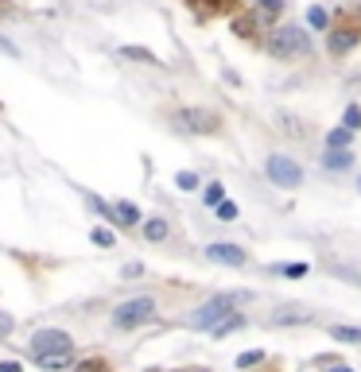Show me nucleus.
Masks as SVG:
<instances>
[{"mask_svg":"<svg viewBox=\"0 0 361 372\" xmlns=\"http://www.w3.org/2000/svg\"><path fill=\"white\" fill-rule=\"evenodd\" d=\"M307 31L295 28V23H284V28H272L268 31V55L272 59H295V55H307Z\"/></svg>","mask_w":361,"mask_h":372,"instance_id":"f257e3e1","label":"nucleus"},{"mask_svg":"<svg viewBox=\"0 0 361 372\" xmlns=\"http://www.w3.org/2000/svg\"><path fill=\"white\" fill-rule=\"evenodd\" d=\"M152 318H155V299L152 295H136V299L121 303V307L113 310V326L117 329H136V326H144V322H152Z\"/></svg>","mask_w":361,"mask_h":372,"instance_id":"f03ea898","label":"nucleus"},{"mask_svg":"<svg viewBox=\"0 0 361 372\" xmlns=\"http://www.w3.org/2000/svg\"><path fill=\"white\" fill-rule=\"evenodd\" d=\"M265 171H268V179H272L276 186H284V190H291V186H299L303 183V167L291 159V155H284V152H272L265 159Z\"/></svg>","mask_w":361,"mask_h":372,"instance_id":"7ed1b4c3","label":"nucleus"},{"mask_svg":"<svg viewBox=\"0 0 361 372\" xmlns=\"http://www.w3.org/2000/svg\"><path fill=\"white\" fill-rule=\"evenodd\" d=\"M31 357H51V353H70L74 349V342H70V334L67 329H35L31 334Z\"/></svg>","mask_w":361,"mask_h":372,"instance_id":"20e7f679","label":"nucleus"},{"mask_svg":"<svg viewBox=\"0 0 361 372\" xmlns=\"http://www.w3.org/2000/svg\"><path fill=\"white\" fill-rule=\"evenodd\" d=\"M175 124L183 132H199V136H210V132L221 128V117L210 109H179L175 113Z\"/></svg>","mask_w":361,"mask_h":372,"instance_id":"39448f33","label":"nucleus"},{"mask_svg":"<svg viewBox=\"0 0 361 372\" xmlns=\"http://www.w3.org/2000/svg\"><path fill=\"white\" fill-rule=\"evenodd\" d=\"M229 310H233V307H229L226 295H214L210 303H202V307L191 314V329H210V326L221 318V314H229Z\"/></svg>","mask_w":361,"mask_h":372,"instance_id":"423d86ee","label":"nucleus"},{"mask_svg":"<svg viewBox=\"0 0 361 372\" xmlns=\"http://www.w3.org/2000/svg\"><path fill=\"white\" fill-rule=\"evenodd\" d=\"M206 260L214 264H229V268H241V264H249V252H245L241 244H206Z\"/></svg>","mask_w":361,"mask_h":372,"instance_id":"0eeeda50","label":"nucleus"},{"mask_svg":"<svg viewBox=\"0 0 361 372\" xmlns=\"http://www.w3.org/2000/svg\"><path fill=\"white\" fill-rule=\"evenodd\" d=\"M307 322H315L307 307H280L272 314V326H307Z\"/></svg>","mask_w":361,"mask_h":372,"instance_id":"6e6552de","label":"nucleus"},{"mask_svg":"<svg viewBox=\"0 0 361 372\" xmlns=\"http://www.w3.org/2000/svg\"><path fill=\"white\" fill-rule=\"evenodd\" d=\"M354 43H357V31H350V28H334V31H331V39H326V51H331L334 59H342V55H346Z\"/></svg>","mask_w":361,"mask_h":372,"instance_id":"1a4fd4ad","label":"nucleus"},{"mask_svg":"<svg viewBox=\"0 0 361 372\" xmlns=\"http://www.w3.org/2000/svg\"><path fill=\"white\" fill-rule=\"evenodd\" d=\"M323 167L326 171H350L354 167V152H350V147H326Z\"/></svg>","mask_w":361,"mask_h":372,"instance_id":"9d476101","label":"nucleus"},{"mask_svg":"<svg viewBox=\"0 0 361 372\" xmlns=\"http://www.w3.org/2000/svg\"><path fill=\"white\" fill-rule=\"evenodd\" d=\"M144 237H148L152 244H160V241H167V237H171V225H167L163 218H148V221H144Z\"/></svg>","mask_w":361,"mask_h":372,"instance_id":"9b49d317","label":"nucleus"},{"mask_svg":"<svg viewBox=\"0 0 361 372\" xmlns=\"http://www.w3.org/2000/svg\"><path fill=\"white\" fill-rule=\"evenodd\" d=\"M245 326V314H221V318L214 322V337H226V334H233V329H241Z\"/></svg>","mask_w":361,"mask_h":372,"instance_id":"f8f14e48","label":"nucleus"},{"mask_svg":"<svg viewBox=\"0 0 361 372\" xmlns=\"http://www.w3.org/2000/svg\"><path fill=\"white\" fill-rule=\"evenodd\" d=\"M113 213H117V225H136V221H140V210H136L133 202H117Z\"/></svg>","mask_w":361,"mask_h":372,"instance_id":"ddd939ff","label":"nucleus"},{"mask_svg":"<svg viewBox=\"0 0 361 372\" xmlns=\"http://www.w3.org/2000/svg\"><path fill=\"white\" fill-rule=\"evenodd\" d=\"M331 337L346 345H361V326H331Z\"/></svg>","mask_w":361,"mask_h":372,"instance_id":"4468645a","label":"nucleus"},{"mask_svg":"<svg viewBox=\"0 0 361 372\" xmlns=\"http://www.w3.org/2000/svg\"><path fill=\"white\" fill-rule=\"evenodd\" d=\"M121 55H125V59H140V62H148V66H160V59H155L152 51H148V47H121Z\"/></svg>","mask_w":361,"mask_h":372,"instance_id":"2eb2a0df","label":"nucleus"},{"mask_svg":"<svg viewBox=\"0 0 361 372\" xmlns=\"http://www.w3.org/2000/svg\"><path fill=\"white\" fill-rule=\"evenodd\" d=\"M350 140H354L350 128H331L326 132V147H350Z\"/></svg>","mask_w":361,"mask_h":372,"instance_id":"dca6fc26","label":"nucleus"},{"mask_svg":"<svg viewBox=\"0 0 361 372\" xmlns=\"http://www.w3.org/2000/svg\"><path fill=\"white\" fill-rule=\"evenodd\" d=\"M342 128H350V132L361 128V105H354V101L346 105V113H342Z\"/></svg>","mask_w":361,"mask_h":372,"instance_id":"f3484780","label":"nucleus"},{"mask_svg":"<svg viewBox=\"0 0 361 372\" xmlns=\"http://www.w3.org/2000/svg\"><path fill=\"white\" fill-rule=\"evenodd\" d=\"M260 361H265V353H260V349H245V353H241V357H237V361H233V365H237V368H241V372H245V368H257V365H260Z\"/></svg>","mask_w":361,"mask_h":372,"instance_id":"a211bd4d","label":"nucleus"},{"mask_svg":"<svg viewBox=\"0 0 361 372\" xmlns=\"http://www.w3.org/2000/svg\"><path fill=\"white\" fill-rule=\"evenodd\" d=\"M272 271L276 276H291V279H299V276H307V264H272Z\"/></svg>","mask_w":361,"mask_h":372,"instance_id":"6ab92c4d","label":"nucleus"},{"mask_svg":"<svg viewBox=\"0 0 361 372\" xmlns=\"http://www.w3.org/2000/svg\"><path fill=\"white\" fill-rule=\"evenodd\" d=\"M175 186L179 190H199L202 183H199V175H194V171H175Z\"/></svg>","mask_w":361,"mask_h":372,"instance_id":"aec40b11","label":"nucleus"},{"mask_svg":"<svg viewBox=\"0 0 361 372\" xmlns=\"http://www.w3.org/2000/svg\"><path fill=\"white\" fill-rule=\"evenodd\" d=\"M70 353H51V357H39V368H67Z\"/></svg>","mask_w":361,"mask_h":372,"instance_id":"412c9836","label":"nucleus"},{"mask_svg":"<svg viewBox=\"0 0 361 372\" xmlns=\"http://www.w3.org/2000/svg\"><path fill=\"white\" fill-rule=\"evenodd\" d=\"M89 241H94L97 248H113V244H117V237H113L109 229H101V225H97L94 233H89Z\"/></svg>","mask_w":361,"mask_h":372,"instance_id":"4be33fe9","label":"nucleus"},{"mask_svg":"<svg viewBox=\"0 0 361 372\" xmlns=\"http://www.w3.org/2000/svg\"><path fill=\"white\" fill-rule=\"evenodd\" d=\"M214 210H218V221H237V202H229V198H221Z\"/></svg>","mask_w":361,"mask_h":372,"instance_id":"5701e85b","label":"nucleus"},{"mask_svg":"<svg viewBox=\"0 0 361 372\" xmlns=\"http://www.w3.org/2000/svg\"><path fill=\"white\" fill-rule=\"evenodd\" d=\"M202 198H206V205H218L221 198H226V186H221V183H210L206 190H202Z\"/></svg>","mask_w":361,"mask_h":372,"instance_id":"b1692460","label":"nucleus"},{"mask_svg":"<svg viewBox=\"0 0 361 372\" xmlns=\"http://www.w3.org/2000/svg\"><path fill=\"white\" fill-rule=\"evenodd\" d=\"M74 372H109V365H105L101 357H89V361H78V368Z\"/></svg>","mask_w":361,"mask_h":372,"instance_id":"393cba45","label":"nucleus"},{"mask_svg":"<svg viewBox=\"0 0 361 372\" xmlns=\"http://www.w3.org/2000/svg\"><path fill=\"white\" fill-rule=\"evenodd\" d=\"M326 20H331V16H326V8H311V12H307V23H311V28H318V31L326 28Z\"/></svg>","mask_w":361,"mask_h":372,"instance_id":"a878e982","label":"nucleus"},{"mask_svg":"<svg viewBox=\"0 0 361 372\" xmlns=\"http://www.w3.org/2000/svg\"><path fill=\"white\" fill-rule=\"evenodd\" d=\"M12 326H16V322H12V314H8V310H0V342H4L8 334H12Z\"/></svg>","mask_w":361,"mask_h":372,"instance_id":"bb28decb","label":"nucleus"},{"mask_svg":"<svg viewBox=\"0 0 361 372\" xmlns=\"http://www.w3.org/2000/svg\"><path fill=\"white\" fill-rule=\"evenodd\" d=\"M260 8H265L268 16H276V12H280V8H284V0H260Z\"/></svg>","mask_w":361,"mask_h":372,"instance_id":"cd10ccee","label":"nucleus"},{"mask_svg":"<svg viewBox=\"0 0 361 372\" xmlns=\"http://www.w3.org/2000/svg\"><path fill=\"white\" fill-rule=\"evenodd\" d=\"M0 372H23L20 361H0Z\"/></svg>","mask_w":361,"mask_h":372,"instance_id":"c85d7f7f","label":"nucleus"},{"mask_svg":"<svg viewBox=\"0 0 361 372\" xmlns=\"http://www.w3.org/2000/svg\"><path fill=\"white\" fill-rule=\"evenodd\" d=\"M331 372H354L350 365H331Z\"/></svg>","mask_w":361,"mask_h":372,"instance_id":"c756f323","label":"nucleus"},{"mask_svg":"<svg viewBox=\"0 0 361 372\" xmlns=\"http://www.w3.org/2000/svg\"><path fill=\"white\" fill-rule=\"evenodd\" d=\"M179 372H191V368H179ZM199 372H202V368H199Z\"/></svg>","mask_w":361,"mask_h":372,"instance_id":"7c9ffc66","label":"nucleus"},{"mask_svg":"<svg viewBox=\"0 0 361 372\" xmlns=\"http://www.w3.org/2000/svg\"><path fill=\"white\" fill-rule=\"evenodd\" d=\"M357 190H361V175H357Z\"/></svg>","mask_w":361,"mask_h":372,"instance_id":"2f4dec72","label":"nucleus"}]
</instances>
